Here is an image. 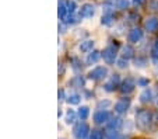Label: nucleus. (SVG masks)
I'll list each match as a JSON object with an SVG mask.
<instances>
[{
	"label": "nucleus",
	"instance_id": "obj_1",
	"mask_svg": "<svg viewBox=\"0 0 158 139\" xmlns=\"http://www.w3.org/2000/svg\"><path fill=\"white\" fill-rule=\"evenodd\" d=\"M151 122H152V115L150 111L147 110H139L136 112V124L140 129L147 131L150 127H151Z\"/></svg>",
	"mask_w": 158,
	"mask_h": 139
},
{
	"label": "nucleus",
	"instance_id": "obj_2",
	"mask_svg": "<svg viewBox=\"0 0 158 139\" xmlns=\"http://www.w3.org/2000/svg\"><path fill=\"white\" fill-rule=\"evenodd\" d=\"M88 132H89V128L85 122H78L74 127V129H73V135H74L76 139H85Z\"/></svg>",
	"mask_w": 158,
	"mask_h": 139
},
{
	"label": "nucleus",
	"instance_id": "obj_3",
	"mask_svg": "<svg viewBox=\"0 0 158 139\" xmlns=\"http://www.w3.org/2000/svg\"><path fill=\"white\" fill-rule=\"evenodd\" d=\"M102 58H104V61L108 65H112L115 62V59H116V46L114 45L106 46L104 49V52H102Z\"/></svg>",
	"mask_w": 158,
	"mask_h": 139
},
{
	"label": "nucleus",
	"instance_id": "obj_4",
	"mask_svg": "<svg viewBox=\"0 0 158 139\" xmlns=\"http://www.w3.org/2000/svg\"><path fill=\"white\" fill-rule=\"evenodd\" d=\"M108 75V69L104 66H97L95 69H93L88 73L89 79H94V80H99V79H104Z\"/></svg>",
	"mask_w": 158,
	"mask_h": 139
},
{
	"label": "nucleus",
	"instance_id": "obj_5",
	"mask_svg": "<svg viewBox=\"0 0 158 139\" xmlns=\"http://www.w3.org/2000/svg\"><path fill=\"white\" fill-rule=\"evenodd\" d=\"M129 106H130V98H127V97L120 98V100L115 104V111H116L118 114H123V112L127 111Z\"/></svg>",
	"mask_w": 158,
	"mask_h": 139
},
{
	"label": "nucleus",
	"instance_id": "obj_6",
	"mask_svg": "<svg viewBox=\"0 0 158 139\" xmlns=\"http://www.w3.org/2000/svg\"><path fill=\"white\" fill-rule=\"evenodd\" d=\"M94 121H95L97 124H105V122H109L110 121V114L108 111H105V110H102V111H97L95 114H94Z\"/></svg>",
	"mask_w": 158,
	"mask_h": 139
},
{
	"label": "nucleus",
	"instance_id": "obj_7",
	"mask_svg": "<svg viewBox=\"0 0 158 139\" xmlns=\"http://www.w3.org/2000/svg\"><path fill=\"white\" fill-rule=\"evenodd\" d=\"M141 38H143V31L140 28H133L127 35L129 42H139Z\"/></svg>",
	"mask_w": 158,
	"mask_h": 139
},
{
	"label": "nucleus",
	"instance_id": "obj_8",
	"mask_svg": "<svg viewBox=\"0 0 158 139\" xmlns=\"http://www.w3.org/2000/svg\"><path fill=\"white\" fill-rule=\"evenodd\" d=\"M94 14H95V10H94L93 4H84L80 10V17L89 18V17H93Z\"/></svg>",
	"mask_w": 158,
	"mask_h": 139
},
{
	"label": "nucleus",
	"instance_id": "obj_9",
	"mask_svg": "<svg viewBox=\"0 0 158 139\" xmlns=\"http://www.w3.org/2000/svg\"><path fill=\"white\" fill-rule=\"evenodd\" d=\"M134 87H136V83H134V80L131 77H127L125 82L122 83L120 91H122V93H130V91L134 90Z\"/></svg>",
	"mask_w": 158,
	"mask_h": 139
},
{
	"label": "nucleus",
	"instance_id": "obj_10",
	"mask_svg": "<svg viewBox=\"0 0 158 139\" xmlns=\"http://www.w3.org/2000/svg\"><path fill=\"white\" fill-rule=\"evenodd\" d=\"M146 30L150 33H154L158 30V20L157 18H148L146 21Z\"/></svg>",
	"mask_w": 158,
	"mask_h": 139
},
{
	"label": "nucleus",
	"instance_id": "obj_11",
	"mask_svg": "<svg viewBox=\"0 0 158 139\" xmlns=\"http://www.w3.org/2000/svg\"><path fill=\"white\" fill-rule=\"evenodd\" d=\"M152 100V91L150 89H146L143 93L140 94V101L141 103H150Z\"/></svg>",
	"mask_w": 158,
	"mask_h": 139
},
{
	"label": "nucleus",
	"instance_id": "obj_12",
	"mask_svg": "<svg viewBox=\"0 0 158 139\" xmlns=\"http://www.w3.org/2000/svg\"><path fill=\"white\" fill-rule=\"evenodd\" d=\"M122 119H120V118H112V119H110L109 122H108V127L110 128V129H119L120 127H122Z\"/></svg>",
	"mask_w": 158,
	"mask_h": 139
},
{
	"label": "nucleus",
	"instance_id": "obj_13",
	"mask_svg": "<svg viewBox=\"0 0 158 139\" xmlns=\"http://www.w3.org/2000/svg\"><path fill=\"white\" fill-rule=\"evenodd\" d=\"M101 56H102V55L99 54L98 51H93L91 54L88 55V58H87V63H89V65H91V63H95V62L98 61Z\"/></svg>",
	"mask_w": 158,
	"mask_h": 139
},
{
	"label": "nucleus",
	"instance_id": "obj_14",
	"mask_svg": "<svg viewBox=\"0 0 158 139\" xmlns=\"http://www.w3.org/2000/svg\"><path fill=\"white\" fill-rule=\"evenodd\" d=\"M93 46H94V41H84V42H81L80 49L83 52H88L93 49Z\"/></svg>",
	"mask_w": 158,
	"mask_h": 139
},
{
	"label": "nucleus",
	"instance_id": "obj_15",
	"mask_svg": "<svg viewBox=\"0 0 158 139\" xmlns=\"http://www.w3.org/2000/svg\"><path fill=\"white\" fill-rule=\"evenodd\" d=\"M106 138L108 139H126L125 135H122V133L118 132V131H110V132H108Z\"/></svg>",
	"mask_w": 158,
	"mask_h": 139
},
{
	"label": "nucleus",
	"instance_id": "obj_16",
	"mask_svg": "<svg viewBox=\"0 0 158 139\" xmlns=\"http://www.w3.org/2000/svg\"><path fill=\"white\" fill-rule=\"evenodd\" d=\"M133 54H134V49L131 48L130 45L123 46V58H125V59H129V58H131V56H133Z\"/></svg>",
	"mask_w": 158,
	"mask_h": 139
},
{
	"label": "nucleus",
	"instance_id": "obj_17",
	"mask_svg": "<svg viewBox=\"0 0 158 139\" xmlns=\"http://www.w3.org/2000/svg\"><path fill=\"white\" fill-rule=\"evenodd\" d=\"M76 117H77V114H76L73 110H69L67 114H66V122H67V124H73L74 119H76Z\"/></svg>",
	"mask_w": 158,
	"mask_h": 139
},
{
	"label": "nucleus",
	"instance_id": "obj_18",
	"mask_svg": "<svg viewBox=\"0 0 158 139\" xmlns=\"http://www.w3.org/2000/svg\"><path fill=\"white\" fill-rule=\"evenodd\" d=\"M88 114H89V110H88V107H81V108H78L77 115L81 118V119H85V118L88 117Z\"/></svg>",
	"mask_w": 158,
	"mask_h": 139
},
{
	"label": "nucleus",
	"instance_id": "obj_19",
	"mask_svg": "<svg viewBox=\"0 0 158 139\" xmlns=\"http://www.w3.org/2000/svg\"><path fill=\"white\" fill-rule=\"evenodd\" d=\"M80 98H81V97L80 96H78V94H70V96L69 97H67V103H69V104H78V103H80Z\"/></svg>",
	"mask_w": 158,
	"mask_h": 139
},
{
	"label": "nucleus",
	"instance_id": "obj_20",
	"mask_svg": "<svg viewBox=\"0 0 158 139\" xmlns=\"http://www.w3.org/2000/svg\"><path fill=\"white\" fill-rule=\"evenodd\" d=\"M102 24L104 25H112L114 24V15L112 14H105L102 17Z\"/></svg>",
	"mask_w": 158,
	"mask_h": 139
},
{
	"label": "nucleus",
	"instance_id": "obj_21",
	"mask_svg": "<svg viewBox=\"0 0 158 139\" xmlns=\"http://www.w3.org/2000/svg\"><path fill=\"white\" fill-rule=\"evenodd\" d=\"M110 106H112V103H110V101L109 100H102V101H99V103L98 104H97V108H98L99 110V111H102V108H108V107H110Z\"/></svg>",
	"mask_w": 158,
	"mask_h": 139
},
{
	"label": "nucleus",
	"instance_id": "obj_22",
	"mask_svg": "<svg viewBox=\"0 0 158 139\" xmlns=\"http://www.w3.org/2000/svg\"><path fill=\"white\" fill-rule=\"evenodd\" d=\"M66 7H67V14H73L74 13V10H76V4H74V2H66Z\"/></svg>",
	"mask_w": 158,
	"mask_h": 139
},
{
	"label": "nucleus",
	"instance_id": "obj_23",
	"mask_svg": "<svg viewBox=\"0 0 158 139\" xmlns=\"http://www.w3.org/2000/svg\"><path fill=\"white\" fill-rule=\"evenodd\" d=\"M127 6H129V2L127 0H119L118 2V9H127Z\"/></svg>",
	"mask_w": 158,
	"mask_h": 139
},
{
	"label": "nucleus",
	"instance_id": "obj_24",
	"mask_svg": "<svg viewBox=\"0 0 158 139\" xmlns=\"http://www.w3.org/2000/svg\"><path fill=\"white\" fill-rule=\"evenodd\" d=\"M146 59H144V58H137V59H136V61H134V63H136V66H144V65H146Z\"/></svg>",
	"mask_w": 158,
	"mask_h": 139
},
{
	"label": "nucleus",
	"instance_id": "obj_25",
	"mask_svg": "<svg viewBox=\"0 0 158 139\" xmlns=\"http://www.w3.org/2000/svg\"><path fill=\"white\" fill-rule=\"evenodd\" d=\"M115 86H116V85H114L112 82H109V83H106L104 87H105V90H106V91H114L115 90Z\"/></svg>",
	"mask_w": 158,
	"mask_h": 139
},
{
	"label": "nucleus",
	"instance_id": "obj_26",
	"mask_svg": "<svg viewBox=\"0 0 158 139\" xmlns=\"http://www.w3.org/2000/svg\"><path fill=\"white\" fill-rule=\"evenodd\" d=\"M118 66L119 67H126L127 66V59H125V58L119 59V61H118Z\"/></svg>",
	"mask_w": 158,
	"mask_h": 139
},
{
	"label": "nucleus",
	"instance_id": "obj_27",
	"mask_svg": "<svg viewBox=\"0 0 158 139\" xmlns=\"http://www.w3.org/2000/svg\"><path fill=\"white\" fill-rule=\"evenodd\" d=\"M91 139H102V133L99 132V131H93Z\"/></svg>",
	"mask_w": 158,
	"mask_h": 139
},
{
	"label": "nucleus",
	"instance_id": "obj_28",
	"mask_svg": "<svg viewBox=\"0 0 158 139\" xmlns=\"http://www.w3.org/2000/svg\"><path fill=\"white\" fill-rule=\"evenodd\" d=\"M150 9L158 11V0H152L151 3H150Z\"/></svg>",
	"mask_w": 158,
	"mask_h": 139
},
{
	"label": "nucleus",
	"instance_id": "obj_29",
	"mask_svg": "<svg viewBox=\"0 0 158 139\" xmlns=\"http://www.w3.org/2000/svg\"><path fill=\"white\" fill-rule=\"evenodd\" d=\"M137 85H140V86H148V80H147V79H139L137 80Z\"/></svg>",
	"mask_w": 158,
	"mask_h": 139
},
{
	"label": "nucleus",
	"instance_id": "obj_30",
	"mask_svg": "<svg viewBox=\"0 0 158 139\" xmlns=\"http://www.w3.org/2000/svg\"><path fill=\"white\" fill-rule=\"evenodd\" d=\"M152 54H154V56H158V42L155 44L154 49H152Z\"/></svg>",
	"mask_w": 158,
	"mask_h": 139
},
{
	"label": "nucleus",
	"instance_id": "obj_31",
	"mask_svg": "<svg viewBox=\"0 0 158 139\" xmlns=\"http://www.w3.org/2000/svg\"><path fill=\"white\" fill-rule=\"evenodd\" d=\"M143 2H144V0H133V3H134V4H141Z\"/></svg>",
	"mask_w": 158,
	"mask_h": 139
},
{
	"label": "nucleus",
	"instance_id": "obj_32",
	"mask_svg": "<svg viewBox=\"0 0 158 139\" xmlns=\"http://www.w3.org/2000/svg\"><path fill=\"white\" fill-rule=\"evenodd\" d=\"M155 104L158 106V94H157V97H155Z\"/></svg>",
	"mask_w": 158,
	"mask_h": 139
},
{
	"label": "nucleus",
	"instance_id": "obj_33",
	"mask_svg": "<svg viewBox=\"0 0 158 139\" xmlns=\"http://www.w3.org/2000/svg\"><path fill=\"white\" fill-rule=\"evenodd\" d=\"M155 121L158 122V111H157V114H155Z\"/></svg>",
	"mask_w": 158,
	"mask_h": 139
}]
</instances>
